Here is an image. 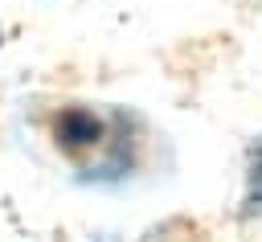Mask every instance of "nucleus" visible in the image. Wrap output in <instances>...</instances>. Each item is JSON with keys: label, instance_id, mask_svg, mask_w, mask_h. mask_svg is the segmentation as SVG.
I'll return each instance as SVG.
<instances>
[{"label": "nucleus", "instance_id": "nucleus-1", "mask_svg": "<svg viewBox=\"0 0 262 242\" xmlns=\"http://www.w3.org/2000/svg\"><path fill=\"white\" fill-rule=\"evenodd\" d=\"M53 135L61 148L78 152V148H94L102 139V119L86 107H66L57 119H53Z\"/></svg>", "mask_w": 262, "mask_h": 242}]
</instances>
